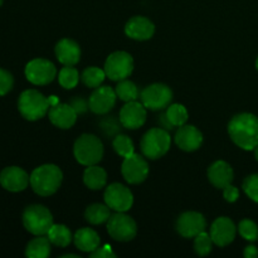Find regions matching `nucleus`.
I'll use <instances>...</instances> for the list:
<instances>
[{"label": "nucleus", "instance_id": "obj_1", "mask_svg": "<svg viewBox=\"0 0 258 258\" xmlns=\"http://www.w3.org/2000/svg\"><path fill=\"white\" fill-rule=\"evenodd\" d=\"M228 134L237 146L247 151L254 150L258 145V117L253 113H238L229 121Z\"/></svg>", "mask_w": 258, "mask_h": 258}, {"label": "nucleus", "instance_id": "obj_2", "mask_svg": "<svg viewBox=\"0 0 258 258\" xmlns=\"http://www.w3.org/2000/svg\"><path fill=\"white\" fill-rule=\"evenodd\" d=\"M63 180V173L54 164H44L30 174V186L40 197L53 196L59 189Z\"/></svg>", "mask_w": 258, "mask_h": 258}, {"label": "nucleus", "instance_id": "obj_3", "mask_svg": "<svg viewBox=\"0 0 258 258\" xmlns=\"http://www.w3.org/2000/svg\"><path fill=\"white\" fill-rule=\"evenodd\" d=\"M73 155L81 165H97L103 156L102 141L92 134H83L73 145Z\"/></svg>", "mask_w": 258, "mask_h": 258}, {"label": "nucleus", "instance_id": "obj_4", "mask_svg": "<svg viewBox=\"0 0 258 258\" xmlns=\"http://www.w3.org/2000/svg\"><path fill=\"white\" fill-rule=\"evenodd\" d=\"M171 145V138L168 130L163 127L150 128L143 136L140 143L141 153L150 160H156L165 155Z\"/></svg>", "mask_w": 258, "mask_h": 258}, {"label": "nucleus", "instance_id": "obj_5", "mask_svg": "<svg viewBox=\"0 0 258 258\" xmlns=\"http://www.w3.org/2000/svg\"><path fill=\"white\" fill-rule=\"evenodd\" d=\"M18 108H19L20 115L25 120H40L49 111V98L44 97L37 90H27L20 95L19 101H18Z\"/></svg>", "mask_w": 258, "mask_h": 258}, {"label": "nucleus", "instance_id": "obj_6", "mask_svg": "<svg viewBox=\"0 0 258 258\" xmlns=\"http://www.w3.org/2000/svg\"><path fill=\"white\" fill-rule=\"evenodd\" d=\"M23 224L25 229L34 236H44L53 226V216L44 206L33 204L25 208L23 213Z\"/></svg>", "mask_w": 258, "mask_h": 258}, {"label": "nucleus", "instance_id": "obj_7", "mask_svg": "<svg viewBox=\"0 0 258 258\" xmlns=\"http://www.w3.org/2000/svg\"><path fill=\"white\" fill-rule=\"evenodd\" d=\"M140 100L148 110L161 111L171 103L173 91L164 83H153L141 91Z\"/></svg>", "mask_w": 258, "mask_h": 258}, {"label": "nucleus", "instance_id": "obj_8", "mask_svg": "<svg viewBox=\"0 0 258 258\" xmlns=\"http://www.w3.org/2000/svg\"><path fill=\"white\" fill-rule=\"evenodd\" d=\"M107 232L115 241L128 242L133 241L138 234V226L125 212H116L108 218Z\"/></svg>", "mask_w": 258, "mask_h": 258}, {"label": "nucleus", "instance_id": "obj_9", "mask_svg": "<svg viewBox=\"0 0 258 258\" xmlns=\"http://www.w3.org/2000/svg\"><path fill=\"white\" fill-rule=\"evenodd\" d=\"M105 73L111 81L126 80L134 71V59L130 53L117 50L111 53L105 62Z\"/></svg>", "mask_w": 258, "mask_h": 258}, {"label": "nucleus", "instance_id": "obj_10", "mask_svg": "<svg viewBox=\"0 0 258 258\" xmlns=\"http://www.w3.org/2000/svg\"><path fill=\"white\" fill-rule=\"evenodd\" d=\"M55 76H57L55 66L44 58L32 59L25 67V77L33 85L45 86L52 82Z\"/></svg>", "mask_w": 258, "mask_h": 258}, {"label": "nucleus", "instance_id": "obj_11", "mask_svg": "<svg viewBox=\"0 0 258 258\" xmlns=\"http://www.w3.org/2000/svg\"><path fill=\"white\" fill-rule=\"evenodd\" d=\"M103 199L111 211L115 212H127L134 204V196L131 190L120 183L110 184L106 188Z\"/></svg>", "mask_w": 258, "mask_h": 258}, {"label": "nucleus", "instance_id": "obj_12", "mask_svg": "<svg viewBox=\"0 0 258 258\" xmlns=\"http://www.w3.org/2000/svg\"><path fill=\"white\" fill-rule=\"evenodd\" d=\"M121 174L128 184H140L145 181L149 175V164L140 154L134 153L133 155L123 158L121 165Z\"/></svg>", "mask_w": 258, "mask_h": 258}, {"label": "nucleus", "instance_id": "obj_13", "mask_svg": "<svg viewBox=\"0 0 258 258\" xmlns=\"http://www.w3.org/2000/svg\"><path fill=\"white\" fill-rule=\"evenodd\" d=\"M207 221L199 212H184L176 219L175 228L184 238H194L206 231Z\"/></svg>", "mask_w": 258, "mask_h": 258}, {"label": "nucleus", "instance_id": "obj_14", "mask_svg": "<svg viewBox=\"0 0 258 258\" xmlns=\"http://www.w3.org/2000/svg\"><path fill=\"white\" fill-rule=\"evenodd\" d=\"M116 95L115 90L111 88L110 86H102V87L95 88L92 95L90 96L88 105L90 110L96 115H106L110 112L116 105Z\"/></svg>", "mask_w": 258, "mask_h": 258}, {"label": "nucleus", "instance_id": "obj_15", "mask_svg": "<svg viewBox=\"0 0 258 258\" xmlns=\"http://www.w3.org/2000/svg\"><path fill=\"white\" fill-rule=\"evenodd\" d=\"M146 107L141 102L130 101L120 111V121L122 127L128 130L140 128L146 122Z\"/></svg>", "mask_w": 258, "mask_h": 258}, {"label": "nucleus", "instance_id": "obj_16", "mask_svg": "<svg viewBox=\"0 0 258 258\" xmlns=\"http://www.w3.org/2000/svg\"><path fill=\"white\" fill-rule=\"evenodd\" d=\"M237 228L228 217H218L211 226V237L218 247H226L236 238Z\"/></svg>", "mask_w": 258, "mask_h": 258}, {"label": "nucleus", "instance_id": "obj_17", "mask_svg": "<svg viewBox=\"0 0 258 258\" xmlns=\"http://www.w3.org/2000/svg\"><path fill=\"white\" fill-rule=\"evenodd\" d=\"M0 184L9 191H22L30 184V176L19 166H8L0 173Z\"/></svg>", "mask_w": 258, "mask_h": 258}, {"label": "nucleus", "instance_id": "obj_18", "mask_svg": "<svg viewBox=\"0 0 258 258\" xmlns=\"http://www.w3.org/2000/svg\"><path fill=\"white\" fill-rule=\"evenodd\" d=\"M203 143V135L193 125H183L178 128L175 134V144L181 150L191 151L198 150Z\"/></svg>", "mask_w": 258, "mask_h": 258}, {"label": "nucleus", "instance_id": "obj_19", "mask_svg": "<svg viewBox=\"0 0 258 258\" xmlns=\"http://www.w3.org/2000/svg\"><path fill=\"white\" fill-rule=\"evenodd\" d=\"M48 117L54 126L67 130V128L72 127L77 121V112L73 110L70 103L58 102L50 106L49 111H48Z\"/></svg>", "mask_w": 258, "mask_h": 258}, {"label": "nucleus", "instance_id": "obj_20", "mask_svg": "<svg viewBox=\"0 0 258 258\" xmlns=\"http://www.w3.org/2000/svg\"><path fill=\"white\" fill-rule=\"evenodd\" d=\"M125 33L131 39L148 40L153 38L154 33H155V25L148 18L136 15L126 23Z\"/></svg>", "mask_w": 258, "mask_h": 258}, {"label": "nucleus", "instance_id": "obj_21", "mask_svg": "<svg viewBox=\"0 0 258 258\" xmlns=\"http://www.w3.org/2000/svg\"><path fill=\"white\" fill-rule=\"evenodd\" d=\"M55 57L63 66H76L81 59V48L77 42L63 38L55 44Z\"/></svg>", "mask_w": 258, "mask_h": 258}, {"label": "nucleus", "instance_id": "obj_22", "mask_svg": "<svg viewBox=\"0 0 258 258\" xmlns=\"http://www.w3.org/2000/svg\"><path fill=\"white\" fill-rule=\"evenodd\" d=\"M233 169L228 163L218 160L208 168V179L212 185L217 189H224L233 180Z\"/></svg>", "mask_w": 258, "mask_h": 258}, {"label": "nucleus", "instance_id": "obj_23", "mask_svg": "<svg viewBox=\"0 0 258 258\" xmlns=\"http://www.w3.org/2000/svg\"><path fill=\"white\" fill-rule=\"evenodd\" d=\"M76 247L77 249L82 252H91L96 251L101 244V238L98 236L97 232L92 228H81L76 232L75 237H73Z\"/></svg>", "mask_w": 258, "mask_h": 258}, {"label": "nucleus", "instance_id": "obj_24", "mask_svg": "<svg viewBox=\"0 0 258 258\" xmlns=\"http://www.w3.org/2000/svg\"><path fill=\"white\" fill-rule=\"evenodd\" d=\"M83 183L91 190H100L107 183V173L98 165H90L83 173Z\"/></svg>", "mask_w": 258, "mask_h": 258}, {"label": "nucleus", "instance_id": "obj_25", "mask_svg": "<svg viewBox=\"0 0 258 258\" xmlns=\"http://www.w3.org/2000/svg\"><path fill=\"white\" fill-rule=\"evenodd\" d=\"M111 217V209L107 204L95 203L87 207L85 212L86 221L93 226H98V224L106 223L108 218Z\"/></svg>", "mask_w": 258, "mask_h": 258}, {"label": "nucleus", "instance_id": "obj_26", "mask_svg": "<svg viewBox=\"0 0 258 258\" xmlns=\"http://www.w3.org/2000/svg\"><path fill=\"white\" fill-rule=\"evenodd\" d=\"M50 241L48 237L37 236L27 244L25 256L29 258H47L50 254Z\"/></svg>", "mask_w": 258, "mask_h": 258}, {"label": "nucleus", "instance_id": "obj_27", "mask_svg": "<svg viewBox=\"0 0 258 258\" xmlns=\"http://www.w3.org/2000/svg\"><path fill=\"white\" fill-rule=\"evenodd\" d=\"M47 237L49 238L50 243L57 247H67L72 242L73 237L70 228L64 224H54L48 231Z\"/></svg>", "mask_w": 258, "mask_h": 258}, {"label": "nucleus", "instance_id": "obj_28", "mask_svg": "<svg viewBox=\"0 0 258 258\" xmlns=\"http://www.w3.org/2000/svg\"><path fill=\"white\" fill-rule=\"evenodd\" d=\"M115 92L117 95V97L120 98L123 102H130V101H136L140 96V92H139V88L133 81H128L127 78L126 80L118 81L117 86L115 88Z\"/></svg>", "mask_w": 258, "mask_h": 258}, {"label": "nucleus", "instance_id": "obj_29", "mask_svg": "<svg viewBox=\"0 0 258 258\" xmlns=\"http://www.w3.org/2000/svg\"><path fill=\"white\" fill-rule=\"evenodd\" d=\"M165 115L168 117L169 122L174 126V127H180V126L185 125L188 121L189 115L188 110L185 106L180 105V103H173L166 107Z\"/></svg>", "mask_w": 258, "mask_h": 258}, {"label": "nucleus", "instance_id": "obj_30", "mask_svg": "<svg viewBox=\"0 0 258 258\" xmlns=\"http://www.w3.org/2000/svg\"><path fill=\"white\" fill-rule=\"evenodd\" d=\"M107 77L105 70H101L98 67H87L81 75V81L86 87L97 88L102 85L105 78Z\"/></svg>", "mask_w": 258, "mask_h": 258}, {"label": "nucleus", "instance_id": "obj_31", "mask_svg": "<svg viewBox=\"0 0 258 258\" xmlns=\"http://www.w3.org/2000/svg\"><path fill=\"white\" fill-rule=\"evenodd\" d=\"M59 85L66 90H72L80 82V73L73 66H64L58 73Z\"/></svg>", "mask_w": 258, "mask_h": 258}, {"label": "nucleus", "instance_id": "obj_32", "mask_svg": "<svg viewBox=\"0 0 258 258\" xmlns=\"http://www.w3.org/2000/svg\"><path fill=\"white\" fill-rule=\"evenodd\" d=\"M112 148L117 153V155L122 156V158H127L135 153V146H134L133 140L127 135H122V134H118L113 138Z\"/></svg>", "mask_w": 258, "mask_h": 258}, {"label": "nucleus", "instance_id": "obj_33", "mask_svg": "<svg viewBox=\"0 0 258 258\" xmlns=\"http://www.w3.org/2000/svg\"><path fill=\"white\" fill-rule=\"evenodd\" d=\"M212 246H213V239L211 234L207 233L206 231L201 232L197 237H194V251L198 256H207L212 252Z\"/></svg>", "mask_w": 258, "mask_h": 258}, {"label": "nucleus", "instance_id": "obj_34", "mask_svg": "<svg viewBox=\"0 0 258 258\" xmlns=\"http://www.w3.org/2000/svg\"><path fill=\"white\" fill-rule=\"evenodd\" d=\"M238 232L247 241H256L258 238V227L251 219H243L238 224Z\"/></svg>", "mask_w": 258, "mask_h": 258}, {"label": "nucleus", "instance_id": "obj_35", "mask_svg": "<svg viewBox=\"0 0 258 258\" xmlns=\"http://www.w3.org/2000/svg\"><path fill=\"white\" fill-rule=\"evenodd\" d=\"M243 191L247 194L248 198L258 203V174L248 175L243 181Z\"/></svg>", "mask_w": 258, "mask_h": 258}, {"label": "nucleus", "instance_id": "obj_36", "mask_svg": "<svg viewBox=\"0 0 258 258\" xmlns=\"http://www.w3.org/2000/svg\"><path fill=\"white\" fill-rule=\"evenodd\" d=\"M120 125L121 121H116V118L113 116L111 117H106L101 121V128L103 130V133L107 136H113L118 135L120 134ZM122 126V125H121Z\"/></svg>", "mask_w": 258, "mask_h": 258}, {"label": "nucleus", "instance_id": "obj_37", "mask_svg": "<svg viewBox=\"0 0 258 258\" xmlns=\"http://www.w3.org/2000/svg\"><path fill=\"white\" fill-rule=\"evenodd\" d=\"M14 78L8 71L0 68V96H4L12 90Z\"/></svg>", "mask_w": 258, "mask_h": 258}, {"label": "nucleus", "instance_id": "obj_38", "mask_svg": "<svg viewBox=\"0 0 258 258\" xmlns=\"http://www.w3.org/2000/svg\"><path fill=\"white\" fill-rule=\"evenodd\" d=\"M90 257L91 258H115L116 254L113 253L111 246H108V244H105L103 247H98L96 251L91 252Z\"/></svg>", "mask_w": 258, "mask_h": 258}, {"label": "nucleus", "instance_id": "obj_39", "mask_svg": "<svg viewBox=\"0 0 258 258\" xmlns=\"http://www.w3.org/2000/svg\"><path fill=\"white\" fill-rule=\"evenodd\" d=\"M70 105L72 106L73 110L77 112V115H81V113H85L86 111L90 108V105H88V102H86V100H83L82 97H73L72 100H71Z\"/></svg>", "mask_w": 258, "mask_h": 258}, {"label": "nucleus", "instance_id": "obj_40", "mask_svg": "<svg viewBox=\"0 0 258 258\" xmlns=\"http://www.w3.org/2000/svg\"><path fill=\"white\" fill-rule=\"evenodd\" d=\"M223 197H224V199L228 202V203H234V202H236L239 197L238 188L234 185H232V184H229V185H227L226 188L223 189Z\"/></svg>", "mask_w": 258, "mask_h": 258}, {"label": "nucleus", "instance_id": "obj_41", "mask_svg": "<svg viewBox=\"0 0 258 258\" xmlns=\"http://www.w3.org/2000/svg\"><path fill=\"white\" fill-rule=\"evenodd\" d=\"M243 256L246 258H257L258 257V249L256 246H247L244 248Z\"/></svg>", "mask_w": 258, "mask_h": 258}, {"label": "nucleus", "instance_id": "obj_42", "mask_svg": "<svg viewBox=\"0 0 258 258\" xmlns=\"http://www.w3.org/2000/svg\"><path fill=\"white\" fill-rule=\"evenodd\" d=\"M159 122H160V126L163 128H165V130H173L174 128V126L171 125L170 122H169V120H168V117H166V115H165V112L164 113H161L160 116H159Z\"/></svg>", "mask_w": 258, "mask_h": 258}, {"label": "nucleus", "instance_id": "obj_43", "mask_svg": "<svg viewBox=\"0 0 258 258\" xmlns=\"http://www.w3.org/2000/svg\"><path fill=\"white\" fill-rule=\"evenodd\" d=\"M70 257H75V258H78L77 254H63L62 258H70Z\"/></svg>", "mask_w": 258, "mask_h": 258}, {"label": "nucleus", "instance_id": "obj_44", "mask_svg": "<svg viewBox=\"0 0 258 258\" xmlns=\"http://www.w3.org/2000/svg\"><path fill=\"white\" fill-rule=\"evenodd\" d=\"M254 156H256V159L258 161V145L256 146V149H254Z\"/></svg>", "mask_w": 258, "mask_h": 258}, {"label": "nucleus", "instance_id": "obj_45", "mask_svg": "<svg viewBox=\"0 0 258 258\" xmlns=\"http://www.w3.org/2000/svg\"><path fill=\"white\" fill-rule=\"evenodd\" d=\"M256 67H257V70H258V58H257V60H256Z\"/></svg>", "mask_w": 258, "mask_h": 258}, {"label": "nucleus", "instance_id": "obj_46", "mask_svg": "<svg viewBox=\"0 0 258 258\" xmlns=\"http://www.w3.org/2000/svg\"><path fill=\"white\" fill-rule=\"evenodd\" d=\"M2 4H3V0H0V7H2Z\"/></svg>", "mask_w": 258, "mask_h": 258}]
</instances>
